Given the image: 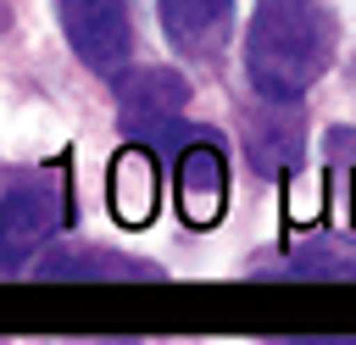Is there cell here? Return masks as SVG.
<instances>
[{
	"mask_svg": "<svg viewBox=\"0 0 356 345\" xmlns=\"http://www.w3.org/2000/svg\"><path fill=\"white\" fill-rule=\"evenodd\" d=\"M334 6L328 0H256L245 33V72L261 100H300L334 61Z\"/></svg>",
	"mask_w": 356,
	"mask_h": 345,
	"instance_id": "6da1fadb",
	"label": "cell"
},
{
	"mask_svg": "<svg viewBox=\"0 0 356 345\" xmlns=\"http://www.w3.org/2000/svg\"><path fill=\"white\" fill-rule=\"evenodd\" d=\"M61 228V178L44 167L0 172V273L28 267Z\"/></svg>",
	"mask_w": 356,
	"mask_h": 345,
	"instance_id": "7a4b0ae2",
	"label": "cell"
},
{
	"mask_svg": "<svg viewBox=\"0 0 356 345\" xmlns=\"http://www.w3.org/2000/svg\"><path fill=\"white\" fill-rule=\"evenodd\" d=\"M184 106H189V83L172 67H134L122 78V134L134 145H150L161 156H178L184 145L206 139L200 128L184 122Z\"/></svg>",
	"mask_w": 356,
	"mask_h": 345,
	"instance_id": "3957f363",
	"label": "cell"
},
{
	"mask_svg": "<svg viewBox=\"0 0 356 345\" xmlns=\"http://www.w3.org/2000/svg\"><path fill=\"white\" fill-rule=\"evenodd\" d=\"M56 17H61V33L83 67H95L100 78L128 72V61H134L128 0H56Z\"/></svg>",
	"mask_w": 356,
	"mask_h": 345,
	"instance_id": "277c9868",
	"label": "cell"
},
{
	"mask_svg": "<svg viewBox=\"0 0 356 345\" xmlns=\"http://www.w3.org/2000/svg\"><path fill=\"white\" fill-rule=\"evenodd\" d=\"M222 200H228V167H222V150L211 139H195L178 150V206L195 228L217 223L222 217Z\"/></svg>",
	"mask_w": 356,
	"mask_h": 345,
	"instance_id": "5b68a950",
	"label": "cell"
},
{
	"mask_svg": "<svg viewBox=\"0 0 356 345\" xmlns=\"http://www.w3.org/2000/svg\"><path fill=\"white\" fill-rule=\"evenodd\" d=\"M234 0H161V33L184 56H211L228 39Z\"/></svg>",
	"mask_w": 356,
	"mask_h": 345,
	"instance_id": "8992f818",
	"label": "cell"
},
{
	"mask_svg": "<svg viewBox=\"0 0 356 345\" xmlns=\"http://www.w3.org/2000/svg\"><path fill=\"white\" fill-rule=\"evenodd\" d=\"M245 145L256 156L261 172H284L300 161V117H295V100H267L250 128H245Z\"/></svg>",
	"mask_w": 356,
	"mask_h": 345,
	"instance_id": "52a82bcc",
	"label": "cell"
},
{
	"mask_svg": "<svg viewBox=\"0 0 356 345\" xmlns=\"http://www.w3.org/2000/svg\"><path fill=\"white\" fill-rule=\"evenodd\" d=\"M39 273H44V278H156L150 262H134V256H117V250H100V245L44 250Z\"/></svg>",
	"mask_w": 356,
	"mask_h": 345,
	"instance_id": "ba28073f",
	"label": "cell"
},
{
	"mask_svg": "<svg viewBox=\"0 0 356 345\" xmlns=\"http://www.w3.org/2000/svg\"><path fill=\"white\" fill-rule=\"evenodd\" d=\"M111 200H117L122 223H145L150 217V206H156V167H150L145 150H128L111 167Z\"/></svg>",
	"mask_w": 356,
	"mask_h": 345,
	"instance_id": "9c48e42d",
	"label": "cell"
}]
</instances>
